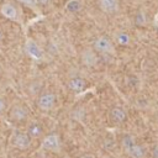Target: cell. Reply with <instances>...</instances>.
Returning <instances> with one entry per match:
<instances>
[{"label": "cell", "mask_w": 158, "mask_h": 158, "mask_svg": "<svg viewBox=\"0 0 158 158\" xmlns=\"http://www.w3.org/2000/svg\"><path fill=\"white\" fill-rule=\"evenodd\" d=\"M91 48L99 56H112L115 53V43L111 37L106 35H99L93 40Z\"/></svg>", "instance_id": "1"}, {"label": "cell", "mask_w": 158, "mask_h": 158, "mask_svg": "<svg viewBox=\"0 0 158 158\" xmlns=\"http://www.w3.org/2000/svg\"><path fill=\"white\" fill-rule=\"evenodd\" d=\"M0 14L9 21L22 23V14L19 6L12 1H4L0 5Z\"/></svg>", "instance_id": "2"}, {"label": "cell", "mask_w": 158, "mask_h": 158, "mask_svg": "<svg viewBox=\"0 0 158 158\" xmlns=\"http://www.w3.org/2000/svg\"><path fill=\"white\" fill-rule=\"evenodd\" d=\"M30 116V111L28 107L22 104V102H15L11 105V107L7 111V117L10 121L15 122V123H21L25 122Z\"/></svg>", "instance_id": "3"}, {"label": "cell", "mask_w": 158, "mask_h": 158, "mask_svg": "<svg viewBox=\"0 0 158 158\" xmlns=\"http://www.w3.org/2000/svg\"><path fill=\"white\" fill-rule=\"evenodd\" d=\"M56 102H57V95L51 90H43L36 98V105L43 112L51 111L56 106Z\"/></svg>", "instance_id": "4"}, {"label": "cell", "mask_w": 158, "mask_h": 158, "mask_svg": "<svg viewBox=\"0 0 158 158\" xmlns=\"http://www.w3.org/2000/svg\"><path fill=\"white\" fill-rule=\"evenodd\" d=\"M99 57L100 56L91 47H85L79 53V60H80L81 65H84L86 68H93V67L98 65Z\"/></svg>", "instance_id": "5"}, {"label": "cell", "mask_w": 158, "mask_h": 158, "mask_svg": "<svg viewBox=\"0 0 158 158\" xmlns=\"http://www.w3.org/2000/svg\"><path fill=\"white\" fill-rule=\"evenodd\" d=\"M41 148L47 152H59L60 149V138L57 133H48L42 137Z\"/></svg>", "instance_id": "6"}, {"label": "cell", "mask_w": 158, "mask_h": 158, "mask_svg": "<svg viewBox=\"0 0 158 158\" xmlns=\"http://www.w3.org/2000/svg\"><path fill=\"white\" fill-rule=\"evenodd\" d=\"M32 143L31 137L26 132H15L11 137V144L19 151H26Z\"/></svg>", "instance_id": "7"}, {"label": "cell", "mask_w": 158, "mask_h": 158, "mask_svg": "<svg viewBox=\"0 0 158 158\" xmlns=\"http://www.w3.org/2000/svg\"><path fill=\"white\" fill-rule=\"evenodd\" d=\"M67 88L70 93L73 94H80L83 93L86 88H88V83L86 80L80 77V75H74V77H70L67 81Z\"/></svg>", "instance_id": "8"}, {"label": "cell", "mask_w": 158, "mask_h": 158, "mask_svg": "<svg viewBox=\"0 0 158 158\" xmlns=\"http://www.w3.org/2000/svg\"><path fill=\"white\" fill-rule=\"evenodd\" d=\"M98 7L106 15H116L120 10L118 0H98Z\"/></svg>", "instance_id": "9"}, {"label": "cell", "mask_w": 158, "mask_h": 158, "mask_svg": "<svg viewBox=\"0 0 158 158\" xmlns=\"http://www.w3.org/2000/svg\"><path fill=\"white\" fill-rule=\"evenodd\" d=\"M109 118L115 123V125H122L126 118H127V111L120 106V105H115L110 109L109 111Z\"/></svg>", "instance_id": "10"}, {"label": "cell", "mask_w": 158, "mask_h": 158, "mask_svg": "<svg viewBox=\"0 0 158 158\" xmlns=\"http://www.w3.org/2000/svg\"><path fill=\"white\" fill-rule=\"evenodd\" d=\"M43 81L41 79H32L27 83V86H26V91L31 95V96H38L42 91H43Z\"/></svg>", "instance_id": "11"}, {"label": "cell", "mask_w": 158, "mask_h": 158, "mask_svg": "<svg viewBox=\"0 0 158 158\" xmlns=\"http://www.w3.org/2000/svg\"><path fill=\"white\" fill-rule=\"evenodd\" d=\"M25 49H26V52H27L31 57H33V58H40V57L42 56V49H41V47H40L35 41H32V40H27V41H26V43H25Z\"/></svg>", "instance_id": "12"}, {"label": "cell", "mask_w": 158, "mask_h": 158, "mask_svg": "<svg viewBox=\"0 0 158 158\" xmlns=\"http://www.w3.org/2000/svg\"><path fill=\"white\" fill-rule=\"evenodd\" d=\"M120 143H121L122 151H123L125 153H127V152L137 143V141H136V138H135L132 135L125 133V135H122V137H121V139H120Z\"/></svg>", "instance_id": "13"}, {"label": "cell", "mask_w": 158, "mask_h": 158, "mask_svg": "<svg viewBox=\"0 0 158 158\" xmlns=\"http://www.w3.org/2000/svg\"><path fill=\"white\" fill-rule=\"evenodd\" d=\"M146 153H147V149H146V147L144 146H142V144H139L138 142L126 153L130 158H144V156H146Z\"/></svg>", "instance_id": "14"}, {"label": "cell", "mask_w": 158, "mask_h": 158, "mask_svg": "<svg viewBox=\"0 0 158 158\" xmlns=\"http://www.w3.org/2000/svg\"><path fill=\"white\" fill-rule=\"evenodd\" d=\"M26 133L31 137V139H32V138H38V137H41L42 133H43V127H42L38 122H32V123L28 125Z\"/></svg>", "instance_id": "15"}, {"label": "cell", "mask_w": 158, "mask_h": 158, "mask_svg": "<svg viewBox=\"0 0 158 158\" xmlns=\"http://www.w3.org/2000/svg\"><path fill=\"white\" fill-rule=\"evenodd\" d=\"M64 7L70 14H79L83 9V2L80 0H67Z\"/></svg>", "instance_id": "16"}, {"label": "cell", "mask_w": 158, "mask_h": 158, "mask_svg": "<svg viewBox=\"0 0 158 158\" xmlns=\"http://www.w3.org/2000/svg\"><path fill=\"white\" fill-rule=\"evenodd\" d=\"M115 41L121 46H128L131 43V36L126 31H118L115 35Z\"/></svg>", "instance_id": "17"}, {"label": "cell", "mask_w": 158, "mask_h": 158, "mask_svg": "<svg viewBox=\"0 0 158 158\" xmlns=\"http://www.w3.org/2000/svg\"><path fill=\"white\" fill-rule=\"evenodd\" d=\"M15 1H17V2H20V4L25 5L26 7L32 9V10H36V9L38 7V6H37V4H36V0H15Z\"/></svg>", "instance_id": "18"}, {"label": "cell", "mask_w": 158, "mask_h": 158, "mask_svg": "<svg viewBox=\"0 0 158 158\" xmlns=\"http://www.w3.org/2000/svg\"><path fill=\"white\" fill-rule=\"evenodd\" d=\"M6 110V100L2 95H0V114H2Z\"/></svg>", "instance_id": "19"}, {"label": "cell", "mask_w": 158, "mask_h": 158, "mask_svg": "<svg viewBox=\"0 0 158 158\" xmlns=\"http://www.w3.org/2000/svg\"><path fill=\"white\" fill-rule=\"evenodd\" d=\"M51 2V0H36V4L38 7H44V6H48Z\"/></svg>", "instance_id": "20"}, {"label": "cell", "mask_w": 158, "mask_h": 158, "mask_svg": "<svg viewBox=\"0 0 158 158\" xmlns=\"http://www.w3.org/2000/svg\"><path fill=\"white\" fill-rule=\"evenodd\" d=\"M151 154H152V158H158V143H156V144L152 147Z\"/></svg>", "instance_id": "21"}, {"label": "cell", "mask_w": 158, "mask_h": 158, "mask_svg": "<svg viewBox=\"0 0 158 158\" xmlns=\"http://www.w3.org/2000/svg\"><path fill=\"white\" fill-rule=\"evenodd\" d=\"M79 158H95V156H94V154H91V153H85V154L80 156Z\"/></svg>", "instance_id": "22"}, {"label": "cell", "mask_w": 158, "mask_h": 158, "mask_svg": "<svg viewBox=\"0 0 158 158\" xmlns=\"http://www.w3.org/2000/svg\"><path fill=\"white\" fill-rule=\"evenodd\" d=\"M1 74H2V65H1V63H0V77H1Z\"/></svg>", "instance_id": "23"}]
</instances>
